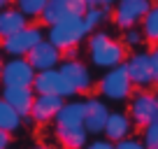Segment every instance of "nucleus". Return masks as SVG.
<instances>
[{"mask_svg":"<svg viewBox=\"0 0 158 149\" xmlns=\"http://www.w3.org/2000/svg\"><path fill=\"white\" fill-rule=\"evenodd\" d=\"M35 79V70L26 58H7L0 70L2 89H30Z\"/></svg>","mask_w":158,"mask_h":149,"instance_id":"7","label":"nucleus"},{"mask_svg":"<svg viewBox=\"0 0 158 149\" xmlns=\"http://www.w3.org/2000/svg\"><path fill=\"white\" fill-rule=\"evenodd\" d=\"M156 86H158V84H156ZM153 96H156V103H158V89H156V91H153Z\"/></svg>","mask_w":158,"mask_h":149,"instance_id":"34","label":"nucleus"},{"mask_svg":"<svg viewBox=\"0 0 158 149\" xmlns=\"http://www.w3.org/2000/svg\"><path fill=\"white\" fill-rule=\"evenodd\" d=\"M86 37H89V30H86L81 16L79 19H65V21H58V23H51L47 28V35H44V40H49L58 51L79 47Z\"/></svg>","mask_w":158,"mask_h":149,"instance_id":"2","label":"nucleus"},{"mask_svg":"<svg viewBox=\"0 0 158 149\" xmlns=\"http://www.w3.org/2000/svg\"><path fill=\"white\" fill-rule=\"evenodd\" d=\"M123 68L128 72V79L135 89H151L153 86V74H151V65H149V54L147 51L135 49L130 56H126Z\"/></svg>","mask_w":158,"mask_h":149,"instance_id":"10","label":"nucleus"},{"mask_svg":"<svg viewBox=\"0 0 158 149\" xmlns=\"http://www.w3.org/2000/svg\"><path fill=\"white\" fill-rule=\"evenodd\" d=\"M63 103L65 100L60 96H35L33 105H30L28 119H33L35 124H49L58 114V109L63 107Z\"/></svg>","mask_w":158,"mask_h":149,"instance_id":"14","label":"nucleus"},{"mask_svg":"<svg viewBox=\"0 0 158 149\" xmlns=\"http://www.w3.org/2000/svg\"><path fill=\"white\" fill-rule=\"evenodd\" d=\"M142 35H144V42L149 45H158V2H153L151 10L147 12V16L142 19Z\"/></svg>","mask_w":158,"mask_h":149,"instance_id":"20","label":"nucleus"},{"mask_svg":"<svg viewBox=\"0 0 158 149\" xmlns=\"http://www.w3.org/2000/svg\"><path fill=\"white\" fill-rule=\"evenodd\" d=\"M54 135L63 149H84L89 144V133L84 126H56Z\"/></svg>","mask_w":158,"mask_h":149,"instance_id":"16","label":"nucleus"},{"mask_svg":"<svg viewBox=\"0 0 158 149\" xmlns=\"http://www.w3.org/2000/svg\"><path fill=\"white\" fill-rule=\"evenodd\" d=\"M114 147H116V149H144V144L139 142V138H133V135H130V138H126V140H121V142H116Z\"/></svg>","mask_w":158,"mask_h":149,"instance_id":"27","label":"nucleus"},{"mask_svg":"<svg viewBox=\"0 0 158 149\" xmlns=\"http://www.w3.org/2000/svg\"><path fill=\"white\" fill-rule=\"evenodd\" d=\"M109 16V10H102V7H86L84 12V26L89 33H93V30H98L100 26H102V21Z\"/></svg>","mask_w":158,"mask_h":149,"instance_id":"23","label":"nucleus"},{"mask_svg":"<svg viewBox=\"0 0 158 149\" xmlns=\"http://www.w3.org/2000/svg\"><path fill=\"white\" fill-rule=\"evenodd\" d=\"M0 98L5 100L21 119H26L30 114V105H33L35 93H33V89H2Z\"/></svg>","mask_w":158,"mask_h":149,"instance_id":"17","label":"nucleus"},{"mask_svg":"<svg viewBox=\"0 0 158 149\" xmlns=\"http://www.w3.org/2000/svg\"><path fill=\"white\" fill-rule=\"evenodd\" d=\"M84 103V128L89 135H100L105 128V121H107L109 112L112 109L107 107V100L98 98V96H89Z\"/></svg>","mask_w":158,"mask_h":149,"instance_id":"12","label":"nucleus"},{"mask_svg":"<svg viewBox=\"0 0 158 149\" xmlns=\"http://www.w3.org/2000/svg\"><path fill=\"white\" fill-rule=\"evenodd\" d=\"M151 5H153V0H116L112 19L121 30L135 28L137 23H142V19L151 10Z\"/></svg>","mask_w":158,"mask_h":149,"instance_id":"8","label":"nucleus"},{"mask_svg":"<svg viewBox=\"0 0 158 149\" xmlns=\"http://www.w3.org/2000/svg\"><path fill=\"white\" fill-rule=\"evenodd\" d=\"M26 61L30 63V68H33L35 72H42V70L58 68V63L63 61V56H60V51L56 49L49 40H42V42H37V45L28 51Z\"/></svg>","mask_w":158,"mask_h":149,"instance_id":"13","label":"nucleus"},{"mask_svg":"<svg viewBox=\"0 0 158 149\" xmlns=\"http://www.w3.org/2000/svg\"><path fill=\"white\" fill-rule=\"evenodd\" d=\"M56 126H84V103L81 100H65L58 114L54 117Z\"/></svg>","mask_w":158,"mask_h":149,"instance_id":"18","label":"nucleus"},{"mask_svg":"<svg viewBox=\"0 0 158 149\" xmlns=\"http://www.w3.org/2000/svg\"><path fill=\"white\" fill-rule=\"evenodd\" d=\"M86 49H89V58L91 65L100 70H109L116 68L126 61V47L118 40H114L107 30H93L86 37Z\"/></svg>","mask_w":158,"mask_h":149,"instance_id":"1","label":"nucleus"},{"mask_svg":"<svg viewBox=\"0 0 158 149\" xmlns=\"http://www.w3.org/2000/svg\"><path fill=\"white\" fill-rule=\"evenodd\" d=\"M139 142L144 144V149H158V119L151 124L142 126V138Z\"/></svg>","mask_w":158,"mask_h":149,"instance_id":"24","label":"nucleus"},{"mask_svg":"<svg viewBox=\"0 0 158 149\" xmlns=\"http://www.w3.org/2000/svg\"><path fill=\"white\" fill-rule=\"evenodd\" d=\"M14 7L26 19H40L47 7V0H14Z\"/></svg>","mask_w":158,"mask_h":149,"instance_id":"22","label":"nucleus"},{"mask_svg":"<svg viewBox=\"0 0 158 149\" xmlns=\"http://www.w3.org/2000/svg\"><path fill=\"white\" fill-rule=\"evenodd\" d=\"M86 7H102V10H109V7L116 2V0H81Z\"/></svg>","mask_w":158,"mask_h":149,"instance_id":"29","label":"nucleus"},{"mask_svg":"<svg viewBox=\"0 0 158 149\" xmlns=\"http://www.w3.org/2000/svg\"><path fill=\"white\" fill-rule=\"evenodd\" d=\"M10 142H12V135L0 130V149H10Z\"/></svg>","mask_w":158,"mask_h":149,"instance_id":"30","label":"nucleus"},{"mask_svg":"<svg viewBox=\"0 0 158 149\" xmlns=\"http://www.w3.org/2000/svg\"><path fill=\"white\" fill-rule=\"evenodd\" d=\"M33 149H54V147H47V144H37V147H33Z\"/></svg>","mask_w":158,"mask_h":149,"instance_id":"32","label":"nucleus"},{"mask_svg":"<svg viewBox=\"0 0 158 149\" xmlns=\"http://www.w3.org/2000/svg\"><path fill=\"white\" fill-rule=\"evenodd\" d=\"M128 112L126 114L130 117V121H133V126H147L151 124V121L158 119V103H156V96H153V91L149 89H137L133 91V96H130L128 100Z\"/></svg>","mask_w":158,"mask_h":149,"instance_id":"5","label":"nucleus"},{"mask_svg":"<svg viewBox=\"0 0 158 149\" xmlns=\"http://www.w3.org/2000/svg\"><path fill=\"white\" fill-rule=\"evenodd\" d=\"M21 124H23V119L16 114V112L5 103V100L0 98V130H5V133L12 135L14 130L21 128Z\"/></svg>","mask_w":158,"mask_h":149,"instance_id":"21","label":"nucleus"},{"mask_svg":"<svg viewBox=\"0 0 158 149\" xmlns=\"http://www.w3.org/2000/svg\"><path fill=\"white\" fill-rule=\"evenodd\" d=\"M12 5V0H0V10H2V7H10Z\"/></svg>","mask_w":158,"mask_h":149,"instance_id":"31","label":"nucleus"},{"mask_svg":"<svg viewBox=\"0 0 158 149\" xmlns=\"http://www.w3.org/2000/svg\"><path fill=\"white\" fill-rule=\"evenodd\" d=\"M84 12H86V5L81 0H47V7L40 16V21L51 26L65 19H79V16H84Z\"/></svg>","mask_w":158,"mask_h":149,"instance_id":"11","label":"nucleus"},{"mask_svg":"<svg viewBox=\"0 0 158 149\" xmlns=\"http://www.w3.org/2000/svg\"><path fill=\"white\" fill-rule=\"evenodd\" d=\"M133 91H135V86L130 84L123 63L116 65V68L105 70V74L98 79V93L105 100H112V103H126V100H130Z\"/></svg>","mask_w":158,"mask_h":149,"instance_id":"3","label":"nucleus"},{"mask_svg":"<svg viewBox=\"0 0 158 149\" xmlns=\"http://www.w3.org/2000/svg\"><path fill=\"white\" fill-rule=\"evenodd\" d=\"M2 63H5V56H2V51H0V70H2Z\"/></svg>","mask_w":158,"mask_h":149,"instance_id":"33","label":"nucleus"},{"mask_svg":"<svg viewBox=\"0 0 158 149\" xmlns=\"http://www.w3.org/2000/svg\"><path fill=\"white\" fill-rule=\"evenodd\" d=\"M33 93L35 96H60L63 100L74 98V89L65 82V77L58 72V68L54 70H42V72H35L33 79Z\"/></svg>","mask_w":158,"mask_h":149,"instance_id":"6","label":"nucleus"},{"mask_svg":"<svg viewBox=\"0 0 158 149\" xmlns=\"http://www.w3.org/2000/svg\"><path fill=\"white\" fill-rule=\"evenodd\" d=\"M142 42H144V35H142V30L135 26V28H128V30H123V42L121 45L126 47V49H137V47H142Z\"/></svg>","mask_w":158,"mask_h":149,"instance_id":"25","label":"nucleus"},{"mask_svg":"<svg viewBox=\"0 0 158 149\" xmlns=\"http://www.w3.org/2000/svg\"><path fill=\"white\" fill-rule=\"evenodd\" d=\"M42 40H44V30L35 23H28L19 33L0 40V51H2V56H10V58H26L28 51Z\"/></svg>","mask_w":158,"mask_h":149,"instance_id":"4","label":"nucleus"},{"mask_svg":"<svg viewBox=\"0 0 158 149\" xmlns=\"http://www.w3.org/2000/svg\"><path fill=\"white\" fill-rule=\"evenodd\" d=\"M84 149H116V147H114V142H109V140L98 138V140H89V144H86Z\"/></svg>","mask_w":158,"mask_h":149,"instance_id":"28","label":"nucleus"},{"mask_svg":"<svg viewBox=\"0 0 158 149\" xmlns=\"http://www.w3.org/2000/svg\"><path fill=\"white\" fill-rule=\"evenodd\" d=\"M149 54V65H151V74H153V84H158V45H153Z\"/></svg>","mask_w":158,"mask_h":149,"instance_id":"26","label":"nucleus"},{"mask_svg":"<svg viewBox=\"0 0 158 149\" xmlns=\"http://www.w3.org/2000/svg\"><path fill=\"white\" fill-rule=\"evenodd\" d=\"M133 121H130V117L126 114V112H109L107 121H105V140H109V142H121V140L130 138V133H133Z\"/></svg>","mask_w":158,"mask_h":149,"instance_id":"15","label":"nucleus"},{"mask_svg":"<svg viewBox=\"0 0 158 149\" xmlns=\"http://www.w3.org/2000/svg\"><path fill=\"white\" fill-rule=\"evenodd\" d=\"M23 26H28V19L21 14L16 7H2L0 10V40H5L10 35L19 33Z\"/></svg>","mask_w":158,"mask_h":149,"instance_id":"19","label":"nucleus"},{"mask_svg":"<svg viewBox=\"0 0 158 149\" xmlns=\"http://www.w3.org/2000/svg\"><path fill=\"white\" fill-rule=\"evenodd\" d=\"M58 72L65 77V82H68L70 86L74 89V93H89L91 89H93V72H91V68L84 63V61H60L58 63Z\"/></svg>","mask_w":158,"mask_h":149,"instance_id":"9","label":"nucleus"}]
</instances>
